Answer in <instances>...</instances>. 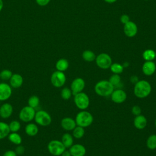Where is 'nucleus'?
Returning a JSON list of instances; mask_svg holds the SVG:
<instances>
[{
  "label": "nucleus",
  "instance_id": "obj_1",
  "mask_svg": "<svg viewBox=\"0 0 156 156\" xmlns=\"http://www.w3.org/2000/svg\"><path fill=\"white\" fill-rule=\"evenodd\" d=\"M151 90V85L149 82L145 80H140L135 84L133 93L138 98H144L150 94Z\"/></svg>",
  "mask_w": 156,
  "mask_h": 156
},
{
  "label": "nucleus",
  "instance_id": "obj_2",
  "mask_svg": "<svg viewBox=\"0 0 156 156\" xmlns=\"http://www.w3.org/2000/svg\"><path fill=\"white\" fill-rule=\"evenodd\" d=\"M114 86L108 80H102L95 85L94 91L100 96L107 97L110 96L114 90Z\"/></svg>",
  "mask_w": 156,
  "mask_h": 156
},
{
  "label": "nucleus",
  "instance_id": "obj_3",
  "mask_svg": "<svg viewBox=\"0 0 156 156\" xmlns=\"http://www.w3.org/2000/svg\"><path fill=\"white\" fill-rule=\"evenodd\" d=\"M75 121L77 126L82 127H87L92 124L93 116L89 112L83 110L79 112L76 115Z\"/></svg>",
  "mask_w": 156,
  "mask_h": 156
},
{
  "label": "nucleus",
  "instance_id": "obj_4",
  "mask_svg": "<svg viewBox=\"0 0 156 156\" xmlns=\"http://www.w3.org/2000/svg\"><path fill=\"white\" fill-rule=\"evenodd\" d=\"M34 121L38 126L46 127L51 124L52 118L49 113L46 111L44 110H39L36 111Z\"/></svg>",
  "mask_w": 156,
  "mask_h": 156
},
{
  "label": "nucleus",
  "instance_id": "obj_5",
  "mask_svg": "<svg viewBox=\"0 0 156 156\" xmlns=\"http://www.w3.org/2000/svg\"><path fill=\"white\" fill-rule=\"evenodd\" d=\"M47 149L51 155L54 156H60L66 149V147L61 141L53 140L49 142L47 146Z\"/></svg>",
  "mask_w": 156,
  "mask_h": 156
},
{
  "label": "nucleus",
  "instance_id": "obj_6",
  "mask_svg": "<svg viewBox=\"0 0 156 156\" xmlns=\"http://www.w3.org/2000/svg\"><path fill=\"white\" fill-rule=\"evenodd\" d=\"M35 113L36 110L35 108L26 105L20 110L18 116L21 121L28 123L34 119Z\"/></svg>",
  "mask_w": 156,
  "mask_h": 156
},
{
  "label": "nucleus",
  "instance_id": "obj_7",
  "mask_svg": "<svg viewBox=\"0 0 156 156\" xmlns=\"http://www.w3.org/2000/svg\"><path fill=\"white\" fill-rule=\"evenodd\" d=\"M74 102L78 108L83 110L87 108L90 105L88 96L82 91L74 95Z\"/></svg>",
  "mask_w": 156,
  "mask_h": 156
},
{
  "label": "nucleus",
  "instance_id": "obj_8",
  "mask_svg": "<svg viewBox=\"0 0 156 156\" xmlns=\"http://www.w3.org/2000/svg\"><path fill=\"white\" fill-rule=\"evenodd\" d=\"M66 77L65 73L62 71H55L51 76V82L52 85L56 88L63 87L66 82Z\"/></svg>",
  "mask_w": 156,
  "mask_h": 156
},
{
  "label": "nucleus",
  "instance_id": "obj_9",
  "mask_svg": "<svg viewBox=\"0 0 156 156\" xmlns=\"http://www.w3.org/2000/svg\"><path fill=\"white\" fill-rule=\"evenodd\" d=\"M97 66L103 69H108L112 63L111 57L106 53H101L96 56L95 59Z\"/></svg>",
  "mask_w": 156,
  "mask_h": 156
},
{
  "label": "nucleus",
  "instance_id": "obj_10",
  "mask_svg": "<svg viewBox=\"0 0 156 156\" xmlns=\"http://www.w3.org/2000/svg\"><path fill=\"white\" fill-rule=\"evenodd\" d=\"M12 88L5 82L0 83V101L8 100L12 96Z\"/></svg>",
  "mask_w": 156,
  "mask_h": 156
},
{
  "label": "nucleus",
  "instance_id": "obj_11",
  "mask_svg": "<svg viewBox=\"0 0 156 156\" xmlns=\"http://www.w3.org/2000/svg\"><path fill=\"white\" fill-rule=\"evenodd\" d=\"M85 87V80L80 77L74 79L71 84V90L72 94L75 95L79 93L82 92Z\"/></svg>",
  "mask_w": 156,
  "mask_h": 156
},
{
  "label": "nucleus",
  "instance_id": "obj_12",
  "mask_svg": "<svg viewBox=\"0 0 156 156\" xmlns=\"http://www.w3.org/2000/svg\"><path fill=\"white\" fill-rule=\"evenodd\" d=\"M112 101L116 104H121L124 102L127 98L126 93L121 89L114 90L110 94Z\"/></svg>",
  "mask_w": 156,
  "mask_h": 156
},
{
  "label": "nucleus",
  "instance_id": "obj_13",
  "mask_svg": "<svg viewBox=\"0 0 156 156\" xmlns=\"http://www.w3.org/2000/svg\"><path fill=\"white\" fill-rule=\"evenodd\" d=\"M124 34L128 37H135L138 32V27L136 24L131 21L124 24Z\"/></svg>",
  "mask_w": 156,
  "mask_h": 156
},
{
  "label": "nucleus",
  "instance_id": "obj_14",
  "mask_svg": "<svg viewBox=\"0 0 156 156\" xmlns=\"http://www.w3.org/2000/svg\"><path fill=\"white\" fill-rule=\"evenodd\" d=\"M13 112V108L11 104L5 102L0 106V117L3 119L10 118Z\"/></svg>",
  "mask_w": 156,
  "mask_h": 156
},
{
  "label": "nucleus",
  "instance_id": "obj_15",
  "mask_svg": "<svg viewBox=\"0 0 156 156\" xmlns=\"http://www.w3.org/2000/svg\"><path fill=\"white\" fill-rule=\"evenodd\" d=\"M60 125L62 129L66 131H71L73 130L76 125L75 119H73L70 117H65L63 118L60 122Z\"/></svg>",
  "mask_w": 156,
  "mask_h": 156
},
{
  "label": "nucleus",
  "instance_id": "obj_16",
  "mask_svg": "<svg viewBox=\"0 0 156 156\" xmlns=\"http://www.w3.org/2000/svg\"><path fill=\"white\" fill-rule=\"evenodd\" d=\"M69 151L71 156H84L86 154L85 147L80 144H73L69 148Z\"/></svg>",
  "mask_w": 156,
  "mask_h": 156
},
{
  "label": "nucleus",
  "instance_id": "obj_17",
  "mask_svg": "<svg viewBox=\"0 0 156 156\" xmlns=\"http://www.w3.org/2000/svg\"><path fill=\"white\" fill-rule=\"evenodd\" d=\"M23 77L22 76L18 73L13 74L9 79V85L12 88H18L21 87L23 83Z\"/></svg>",
  "mask_w": 156,
  "mask_h": 156
},
{
  "label": "nucleus",
  "instance_id": "obj_18",
  "mask_svg": "<svg viewBox=\"0 0 156 156\" xmlns=\"http://www.w3.org/2000/svg\"><path fill=\"white\" fill-rule=\"evenodd\" d=\"M156 70V65L152 61H146L142 66V71L146 76L152 75Z\"/></svg>",
  "mask_w": 156,
  "mask_h": 156
},
{
  "label": "nucleus",
  "instance_id": "obj_19",
  "mask_svg": "<svg viewBox=\"0 0 156 156\" xmlns=\"http://www.w3.org/2000/svg\"><path fill=\"white\" fill-rule=\"evenodd\" d=\"M25 133L29 136H34L38 133L39 129L38 125L34 122H28L25 126Z\"/></svg>",
  "mask_w": 156,
  "mask_h": 156
},
{
  "label": "nucleus",
  "instance_id": "obj_20",
  "mask_svg": "<svg viewBox=\"0 0 156 156\" xmlns=\"http://www.w3.org/2000/svg\"><path fill=\"white\" fill-rule=\"evenodd\" d=\"M147 119L146 117L141 114L135 116V118L133 120L134 126L140 130L144 129L147 125Z\"/></svg>",
  "mask_w": 156,
  "mask_h": 156
},
{
  "label": "nucleus",
  "instance_id": "obj_21",
  "mask_svg": "<svg viewBox=\"0 0 156 156\" xmlns=\"http://www.w3.org/2000/svg\"><path fill=\"white\" fill-rule=\"evenodd\" d=\"M10 132L9 124L4 121H0V140H2L7 137Z\"/></svg>",
  "mask_w": 156,
  "mask_h": 156
},
{
  "label": "nucleus",
  "instance_id": "obj_22",
  "mask_svg": "<svg viewBox=\"0 0 156 156\" xmlns=\"http://www.w3.org/2000/svg\"><path fill=\"white\" fill-rule=\"evenodd\" d=\"M7 137L12 143L16 146L21 144L22 143V137L18 132H10Z\"/></svg>",
  "mask_w": 156,
  "mask_h": 156
},
{
  "label": "nucleus",
  "instance_id": "obj_23",
  "mask_svg": "<svg viewBox=\"0 0 156 156\" xmlns=\"http://www.w3.org/2000/svg\"><path fill=\"white\" fill-rule=\"evenodd\" d=\"M61 141L66 148H69L73 144V137L69 133H65L61 138Z\"/></svg>",
  "mask_w": 156,
  "mask_h": 156
},
{
  "label": "nucleus",
  "instance_id": "obj_24",
  "mask_svg": "<svg viewBox=\"0 0 156 156\" xmlns=\"http://www.w3.org/2000/svg\"><path fill=\"white\" fill-rule=\"evenodd\" d=\"M69 66L68 61L65 58H60L55 63V68L57 71L64 72Z\"/></svg>",
  "mask_w": 156,
  "mask_h": 156
},
{
  "label": "nucleus",
  "instance_id": "obj_25",
  "mask_svg": "<svg viewBox=\"0 0 156 156\" xmlns=\"http://www.w3.org/2000/svg\"><path fill=\"white\" fill-rule=\"evenodd\" d=\"M95 54L90 50H85L82 53V58L83 59L88 62H91L96 59Z\"/></svg>",
  "mask_w": 156,
  "mask_h": 156
},
{
  "label": "nucleus",
  "instance_id": "obj_26",
  "mask_svg": "<svg viewBox=\"0 0 156 156\" xmlns=\"http://www.w3.org/2000/svg\"><path fill=\"white\" fill-rule=\"evenodd\" d=\"M40 104V98L36 95H32L27 100V105L36 109Z\"/></svg>",
  "mask_w": 156,
  "mask_h": 156
},
{
  "label": "nucleus",
  "instance_id": "obj_27",
  "mask_svg": "<svg viewBox=\"0 0 156 156\" xmlns=\"http://www.w3.org/2000/svg\"><path fill=\"white\" fill-rule=\"evenodd\" d=\"M146 146L148 149L154 150L156 149V135L152 134L147 139Z\"/></svg>",
  "mask_w": 156,
  "mask_h": 156
},
{
  "label": "nucleus",
  "instance_id": "obj_28",
  "mask_svg": "<svg viewBox=\"0 0 156 156\" xmlns=\"http://www.w3.org/2000/svg\"><path fill=\"white\" fill-rule=\"evenodd\" d=\"M84 134H85L84 127L76 126V127L73 130V136L77 139H80L82 138Z\"/></svg>",
  "mask_w": 156,
  "mask_h": 156
},
{
  "label": "nucleus",
  "instance_id": "obj_29",
  "mask_svg": "<svg viewBox=\"0 0 156 156\" xmlns=\"http://www.w3.org/2000/svg\"><path fill=\"white\" fill-rule=\"evenodd\" d=\"M143 57L146 61H152L155 58V52L152 49H146L143 53Z\"/></svg>",
  "mask_w": 156,
  "mask_h": 156
},
{
  "label": "nucleus",
  "instance_id": "obj_30",
  "mask_svg": "<svg viewBox=\"0 0 156 156\" xmlns=\"http://www.w3.org/2000/svg\"><path fill=\"white\" fill-rule=\"evenodd\" d=\"M110 69L113 74H119L122 73L124 70V67L122 65L118 63H112L110 67Z\"/></svg>",
  "mask_w": 156,
  "mask_h": 156
},
{
  "label": "nucleus",
  "instance_id": "obj_31",
  "mask_svg": "<svg viewBox=\"0 0 156 156\" xmlns=\"http://www.w3.org/2000/svg\"><path fill=\"white\" fill-rule=\"evenodd\" d=\"M10 132H18L21 129V123L18 120H13L9 124Z\"/></svg>",
  "mask_w": 156,
  "mask_h": 156
},
{
  "label": "nucleus",
  "instance_id": "obj_32",
  "mask_svg": "<svg viewBox=\"0 0 156 156\" xmlns=\"http://www.w3.org/2000/svg\"><path fill=\"white\" fill-rule=\"evenodd\" d=\"M72 94H73L71 89L68 87L63 88L60 92V96L64 100H68L69 99H70Z\"/></svg>",
  "mask_w": 156,
  "mask_h": 156
},
{
  "label": "nucleus",
  "instance_id": "obj_33",
  "mask_svg": "<svg viewBox=\"0 0 156 156\" xmlns=\"http://www.w3.org/2000/svg\"><path fill=\"white\" fill-rule=\"evenodd\" d=\"M13 73L8 69H5L0 72V79L2 80H9L12 77Z\"/></svg>",
  "mask_w": 156,
  "mask_h": 156
},
{
  "label": "nucleus",
  "instance_id": "obj_34",
  "mask_svg": "<svg viewBox=\"0 0 156 156\" xmlns=\"http://www.w3.org/2000/svg\"><path fill=\"white\" fill-rule=\"evenodd\" d=\"M108 81L114 86V87L116 85H118L120 82H121V77L119 76V74H113L110 76L109 78Z\"/></svg>",
  "mask_w": 156,
  "mask_h": 156
},
{
  "label": "nucleus",
  "instance_id": "obj_35",
  "mask_svg": "<svg viewBox=\"0 0 156 156\" xmlns=\"http://www.w3.org/2000/svg\"><path fill=\"white\" fill-rule=\"evenodd\" d=\"M15 152L16 153V154L18 155H21L24 153L25 148L23 146H22L21 144H19V145H17V146L16 147V148L15 149Z\"/></svg>",
  "mask_w": 156,
  "mask_h": 156
},
{
  "label": "nucleus",
  "instance_id": "obj_36",
  "mask_svg": "<svg viewBox=\"0 0 156 156\" xmlns=\"http://www.w3.org/2000/svg\"><path fill=\"white\" fill-rule=\"evenodd\" d=\"M132 113L135 116L139 115L141 113V109L138 105H134L132 108Z\"/></svg>",
  "mask_w": 156,
  "mask_h": 156
},
{
  "label": "nucleus",
  "instance_id": "obj_37",
  "mask_svg": "<svg viewBox=\"0 0 156 156\" xmlns=\"http://www.w3.org/2000/svg\"><path fill=\"white\" fill-rule=\"evenodd\" d=\"M130 21V18L129 16L126 15V14H123L120 17V21L121 22V23L125 24L127 23H128Z\"/></svg>",
  "mask_w": 156,
  "mask_h": 156
},
{
  "label": "nucleus",
  "instance_id": "obj_38",
  "mask_svg": "<svg viewBox=\"0 0 156 156\" xmlns=\"http://www.w3.org/2000/svg\"><path fill=\"white\" fill-rule=\"evenodd\" d=\"M51 0H35L37 4L40 6H46L48 5Z\"/></svg>",
  "mask_w": 156,
  "mask_h": 156
},
{
  "label": "nucleus",
  "instance_id": "obj_39",
  "mask_svg": "<svg viewBox=\"0 0 156 156\" xmlns=\"http://www.w3.org/2000/svg\"><path fill=\"white\" fill-rule=\"evenodd\" d=\"M2 156H18L16 153L13 150H8L6 151L4 154Z\"/></svg>",
  "mask_w": 156,
  "mask_h": 156
},
{
  "label": "nucleus",
  "instance_id": "obj_40",
  "mask_svg": "<svg viewBox=\"0 0 156 156\" xmlns=\"http://www.w3.org/2000/svg\"><path fill=\"white\" fill-rule=\"evenodd\" d=\"M138 77L136 76H132L131 77H130V81L132 83H136L138 81Z\"/></svg>",
  "mask_w": 156,
  "mask_h": 156
},
{
  "label": "nucleus",
  "instance_id": "obj_41",
  "mask_svg": "<svg viewBox=\"0 0 156 156\" xmlns=\"http://www.w3.org/2000/svg\"><path fill=\"white\" fill-rule=\"evenodd\" d=\"M60 156H71V153L69 152V151H66V149L63 151V152L62 154V155Z\"/></svg>",
  "mask_w": 156,
  "mask_h": 156
},
{
  "label": "nucleus",
  "instance_id": "obj_42",
  "mask_svg": "<svg viewBox=\"0 0 156 156\" xmlns=\"http://www.w3.org/2000/svg\"><path fill=\"white\" fill-rule=\"evenodd\" d=\"M105 2H107V3H113L115 2H116L117 0H104Z\"/></svg>",
  "mask_w": 156,
  "mask_h": 156
},
{
  "label": "nucleus",
  "instance_id": "obj_43",
  "mask_svg": "<svg viewBox=\"0 0 156 156\" xmlns=\"http://www.w3.org/2000/svg\"><path fill=\"white\" fill-rule=\"evenodd\" d=\"M3 5H4V3L2 0H0V12L2 10V8H3Z\"/></svg>",
  "mask_w": 156,
  "mask_h": 156
},
{
  "label": "nucleus",
  "instance_id": "obj_44",
  "mask_svg": "<svg viewBox=\"0 0 156 156\" xmlns=\"http://www.w3.org/2000/svg\"><path fill=\"white\" fill-rule=\"evenodd\" d=\"M155 126L156 127V119H155Z\"/></svg>",
  "mask_w": 156,
  "mask_h": 156
},
{
  "label": "nucleus",
  "instance_id": "obj_45",
  "mask_svg": "<svg viewBox=\"0 0 156 156\" xmlns=\"http://www.w3.org/2000/svg\"><path fill=\"white\" fill-rule=\"evenodd\" d=\"M155 58H156V52H155Z\"/></svg>",
  "mask_w": 156,
  "mask_h": 156
},
{
  "label": "nucleus",
  "instance_id": "obj_46",
  "mask_svg": "<svg viewBox=\"0 0 156 156\" xmlns=\"http://www.w3.org/2000/svg\"><path fill=\"white\" fill-rule=\"evenodd\" d=\"M144 1H148V0H144Z\"/></svg>",
  "mask_w": 156,
  "mask_h": 156
}]
</instances>
